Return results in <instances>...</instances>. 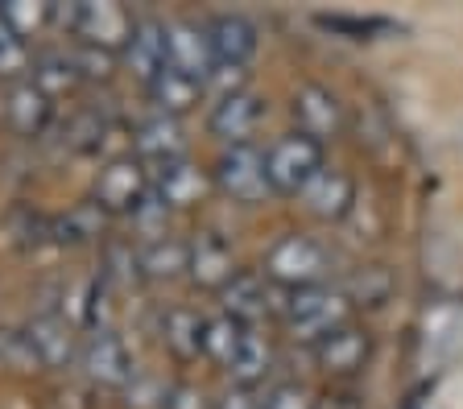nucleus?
<instances>
[{
  "mask_svg": "<svg viewBox=\"0 0 463 409\" xmlns=\"http://www.w3.org/2000/svg\"><path fill=\"white\" fill-rule=\"evenodd\" d=\"M356 306L347 302V293L339 285H310V290H294L281 298V327L307 348H318L327 335L344 331L352 322Z\"/></svg>",
  "mask_w": 463,
  "mask_h": 409,
  "instance_id": "nucleus-1",
  "label": "nucleus"
},
{
  "mask_svg": "<svg viewBox=\"0 0 463 409\" xmlns=\"http://www.w3.org/2000/svg\"><path fill=\"white\" fill-rule=\"evenodd\" d=\"M54 25H62L75 38V46L104 50V54L120 59L128 38H133L137 17L116 0H75V5H58Z\"/></svg>",
  "mask_w": 463,
  "mask_h": 409,
  "instance_id": "nucleus-2",
  "label": "nucleus"
},
{
  "mask_svg": "<svg viewBox=\"0 0 463 409\" xmlns=\"http://www.w3.org/2000/svg\"><path fill=\"white\" fill-rule=\"evenodd\" d=\"M260 273H265L281 293L310 290V285H327L331 253H327V244H318L315 236L289 232V236H281V240H273L269 248H265Z\"/></svg>",
  "mask_w": 463,
  "mask_h": 409,
  "instance_id": "nucleus-3",
  "label": "nucleus"
},
{
  "mask_svg": "<svg viewBox=\"0 0 463 409\" xmlns=\"http://www.w3.org/2000/svg\"><path fill=\"white\" fill-rule=\"evenodd\" d=\"M323 170H327L323 145L310 141V136H302V133H286L265 149V174H269L273 195H286V199L302 195Z\"/></svg>",
  "mask_w": 463,
  "mask_h": 409,
  "instance_id": "nucleus-4",
  "label": "nucleus"
},
{
  "mask_svg": "<svg viewBox=\"0 0 463 409\" xmlns=\"http://www.w3.org/2000/svg\"><path fill=\"white\" fill-rule=\"evenodd\" d=\"M154 195V170L137 162L133 153H120L104 162L91 182V203L104 215H137Z\"/></svg>",
  "mask_w": 463,
  "mask_h": 409,
  "instance_id": "nucleus-5",
  "label": "nucleus"
},
{
  "mask_svg": "<svg viewBox=\"0 0 463 409\" xmlns=\"http://www.w3.org/2000/svg\"><path fill=\"white\" fill-rule=\"evenodd\" d=\"M212 182L223 199L241 207H257L273 195L269 191V174H265V153L257 145H228L220 149L212 166Z\"/></svg>",
  "mask_w": 463,
  "mask_h": 409,
  "instance_id": "nucleus-6",
  "label": "nucleus"
},
{
  "mask_svg": "<svg viewBox=\"0 0 463 409\" xmlns=\"http://www.w3.org/2000/svg\"><path fill=\"white\" fill-rule=\"evenodd\" d=\"M79 368H83V376L96 389H116V393H125L137 376L133 351H128V343L112 327L87 331V339L79 343Z\"/></svg>",
  "mask_w": 463,
  "mask_h": 409,
  "instance_id": "nucleus-7",
  "label": "nucleus"
},
{
  "mask_svg": "<svg viewBox=\"0 0 463 409\" xmlns=\"http://www.w3.org/2000/svg\"><path fill=\"white\" fill-rule=\"evenodd\" d=\"M289 116H294V133L310 136L318 145L344 136V128H347L344 104H339V96L327 91L323 83H298L294 96H289Z\"/></svg>",
  "mask_w": 463,
  "mask_h": 409,
  "instance_id": "nucleus-8",
  "label": "nucleus"
},
{
  "mask_svg": "<svg viewBox=\"0 0 463 409\" xmlns=\"http://www.w3.org/2000/svg\"><path fill=\"white\" fill-rule=\"evenodd\" d=\"M215 298H220V314L244 322V327H257L260 319L281 314V298H286V293H281L260 269H241Z\"/></svg>",
  "mask_w": 463,
  "mask_h": 409,
  "instance_id": "nucleus-9",
  "label": "nucleus"
},
{
  "mask_svg": "<svg viewBox=\"0 0 463 409\" xmlns=\"http://www.w3.org/2000/svg\"><path fill=\"white\" fill-rule=\"evenodd\" d=\"M165 67L178 70L186 79H199L207 83L215 70V54H212V42H207V25L199 21H165Z\"/></svg>",
  "mask_w": 463,
  "mask_h": 409,
  "instance_id": "nucleus-10",
  "label": "nucleus"
},
{
  "mask_svg": "<svg viewBox=\"0 0 463 409\" xmlns=\"http://www.w3.org/2000/svg\"><path fill=\"white\" fill-rule=\"evenodd\" d=\"M260 116H265V99L252 96L249 88L244 91H232V96H220L207 112V133L215 141L228 145H252V133H257Z\"/></svg>",
  "mask_w": 463,
  "mask_h": 409,
  "instance_id": "nucleus-11",
  "label": "nucleus"
},
{
  "mask_svg": "<svg viewBox=\"0 0 463 409\" xmlns=\"http://www.w3.org/2000/svg\"><path fill=\"white\" fill-rule=\"evenodd\" d=\"M212 191H215L212 170H203L199 162H191V157L154 170V199L165 207V211H191V207L207 203Z\"/></svg>",
  "mask_w": 463,
  "mask_h": 409,
  "instance_id": "nucleus-12",
  "label": "nucleus"
},
{
  "mask_svg": "<svg viewBox=\"0 0 463 409\" xmlns=\"http://www.w3.org/2000/svg\"><path fill=\"white\" fill-rule=\"evenodd\" d=\"M186 253H191V261H186V277H191L194 290H212L220 293L223 285L236 277V253H232V244L223 240L220 232H194L191 240H186Z\"/></svg>",
  "mask_w": 463,
  "mask_h": 409,
  "instance_id": "nucleus-13",
  "label": "nucleus"
},
{
  "mask_svg": "<svg viewBox=\"0 0 463 409\" xmlns=\"http://www.w3.org/2000/svg\"><path fill=\"white\" fill-rule=\"evenodd\" d=\"M310 351H315L318 372H327L331 380H352L373 360V335H368L364 327H356V322H347L344 331L327 335V339Z\"/></svg>",
  "mask_w": 463,
  "mask_h": 409,
  "instance_id": "nucleus-14",
  "label": "nucleus"
},
{
  "mask_svg": "<svg viewBox=\"0 0 463 409\" xmlns=\"http://www.w3.org/2000/svg\"><path fill=\"white\" fill-rule=\"evenodd\" d=\"M207 42H212L215 67H249L260 50V30L244 13H215L207 21Z\"/></svg>",
  "mask_w": 463,
  "mask_h": 409,
  "instance_id": "nucleus-15",
  "label": "nucleus"
},
{
  "mask_svg": "<svg viewBox=\"0 0 463 409\" xmlns=\"http://www.w3.org/2000/svg\"><path fill=\"white\" fill-rule=\"evenodd\" d=\"M25 335L33 343V356H38L42 368H67L71 360H79V335L75 322L62 311H42L25 322Z\"/></svg>",
  "mask_w": 463,
  "mask_h": 409,
  "instance_id": "nucleus-16",
  "label": "nucleus"
},
{
  "mask_svg": "<svg viewBox=\"0 0 463 409\" xmlns=\"http://www.w3.org/2000/svg\"><path fill=\"white\" fill-rule=\"evenodd\" d=\"M133 157L137 162H145V166H170V162H183L186 157V128L183 120L174 116H162V112H154V116H145L141 125L133 128Z\"/></svg>",
  "mask_w": 463,
  "mask_h": 409,
  "instance_id": "nucleus-17",
  "label": "nucleus"
},
{
  "mask_svg": "<svg viewBox=\"0 0 463 409\" xmlns=\"http://www.w3.org/2000/svg\"><path fill=\"white\" fill-rule=\"evenodd\" d=\"M5 125L17 136H25V141H38L54 125V99L33 79H21V83L9 88V96H5Z\"/></svg>",
  "mask_w": 463,
  "mask_h": 409,
  "instance_id": "nucleus-18",
  "label": "nucleus"
},
{
  "mask_svg": "<svg viewBox=\"0 0 463 409\" xmlns=\"http://www.w3.org/2000/svg\"><path fill=\"white\" fill-rule=\"evenodd\" d=\"M298 199L315 219H323V224H344L347 215H352V207H356V178L327 166Z\"/></svg>",
  "mask_w": 463,
  "mask_h": 409,
  "instance_id": "nucleus-19",
  "label": "nucleus"
},
{
  "mask_svg": "<svg viewBox=\"0 0 463 409\" xmlns=\"http://www.w3.org/2000/svg\"><path fill=\"white\" fill-rule=\"evenodd\" d=\"M120 62H125L128 75H133L141 88H149V83H154V79L165 70V21L137 17L133 38H128Z\"/></svg>",
  "mask_w": 463,
  "mask_h": 409,
  "instance_id": "nucleus-20",
  "label": "nucleus"
},
{
  "mask_svg": "<svg viewBox=\"0 0 463 409\" xmlns=\"http://www.w3.org/2000/svg\"><path fill=\"white\" fill-rule=\"evenodd\" d=\"M223 372L232 376V385L236 389H257L260 380L273 372V343L265 331H257V327H249L241 339V348L232 351V360L223 364Z\"/></svg>",
  "mask_w": 463,
  "mask_h": 409,
  "instance_id": "nucleus-21",
  "label": "nucleus"
},
{
  "mask_svg": "<svg viewBox=\"0 0 463 409\" xmlns=\"http://www.w3.org/2000/svg\"><path fill=\"white\" fill-rule=\"evenodd\" d=\"M203 91H207V83H199V79H186V75H178V70L165 67L162 75H157L154 83L145 88V96H149L154 112L183 120L186 112H194V107L203 104Z\"/></svg>",
  "mask_w": 463,
  "mask_h": 409,
  "instance_id": "nucleus-22",
  "label": "nucleus"
},
{
  "mask_svg": "<svg viewBox=\"0 0 463 409\" xmlns=\"http://www.w3.org/2000/svg\"><path fill=\"white\" fill-rule=\"evenodd\" d=\"M203 331H207V319L191 306H170L162 314V343L178 364H191L203 356Z\"/></svg>",
  "mask_w": 463,
  "mask_h": 409,
  "instance_id": "nucleus-23",
  "label": "nucleus"
},
{
  "mask_svg": "<svg viewBox=\"0 0 463 409\" xmlns=\"http://www.w3.org/2000/svg\"><path fill=\"white\" fill-rule=\"evenodd\" d=\"M137 261H141V282L170 285L178 277H186L191 253H186V240H178V236H157V240H145L137 248Z\"/></svg>",
  "mask_w": 463,
  "mask_h": 409,
  "instance_id": "nucleus-24",
  "label": "nucleus"
},
{
  "mask_svg": "<svg viewBox=\"0 0 463 409\" xmlns=\"http://www.w3.org/2000/svg\"><path fill=\"white\" fill-rule=\"evenodd\" d=\"M29 79L46 91L50 99H58L62 91H75L83 79H79L75 54L71 50H46V54H33V67H29Z\"/></svg>",
  "mask_w": 463,
  "mask_h": 409,
  "instance_id": "nucleus-25",
  "label": "nucleus"
},
{
  "mask_svg": "<svg viewBox=\"0 0 463 409\" xmlns=\"http://www.w3.org/2000/svg\"><path fill=\"white\" fill-rule=\"evenodd\" d=\"M104 219L108 215L87 199V203L71 207L67 215L50 219V240L54 244H91V240H99V232H104Z\"/></svg>",
  "mask_w": 463,
  "mask_h": 409,
  "instance_id": "nucleus-26",
  "label": "nucleus"
},
{
  "mask_svg": "<svg viewBox=\"0 0 463 409\" xmlns=\"http://www.w3.org/2000/svg\"><path fill=\"white\" fill-rule=\"evenodd\" d=\"M0 21L21 42H29L58 21V5H46V0H0Z\"/></svg>",
  "mask_w": 463,
  "mask_h": 409,
  "instance_id": "nucleus-27",
  "label": "nucleus"
},
{
  "mask_svg": "<svg viewBox=\"0 0 463 409\" xmlns=\"http://www.w3.org/2000/svg\"><path fill=\"white\" fill-rule=\"evenodd\" d=\"M339 290L347 293L352 306H381L389 293H393V277H389L385 265H360Z\"/></svg>",
  "mask_w": 463,
  "mask_h": 409,
  "instance_id": "nucleus-28",
  "label": "nucleus"
},
{
  "mask_svg": "<svg viewBox=\"0 0 463 409\" xmlns=\"http://www.w3.org/2000/svg\"><path fill=\"white\" fill-rule=\"evenodd\" d=\"M244 331H249L244 322L228 319V314H212V319H207V331H203V356L223 368V364L232 360V351L241 348Z\"/></svg>",
  "mask_w": 463,
  "mask_h": 409,
  "instance_id": "nucleus-29",
  "label": "nucleus"
},
{
  "mask_svg": "<svg viewBox=\"0 0 463 409\" xmlns=\"http://www.w3.org/2000/svg\"><path fill=\"white\" fill-rule=\"evenodd\" d=\"M0 368H9V372H38L42 368L25 327H0Z\"/></svg>",
  "mask_w": 463,
  "mask_h": 409,
  "instance_id": "nucleus-30",
  "label": "nucleus"
},
{
  "mask_svg": "<svg viewBox=\"0 0 463 409\" xmlns=\"http://www.w3.org/2000/svg\"><path fill=\"white\" fill-rule=\"evenodd\" d=\"M29 67H33L29 42H21L17 33L0 21V79H5V83H21V79H29Z\"/></svg>",
  "mask_w": 463,
  "mask_h": 409,
  "instance_id": "nucleus-31",
  "label": "nucleus"
},
{
  "mask_svg": "<svg viewBox=\"0 0 463 409\" xmlns=\"http://www.w3.org/2000/svg\"><path fill=\"white\" fill-rule=\"evenodd\" d=\"M75 54V67H79V79H87V83H104V79L116 75V54H104V50H87V46H75L71 50Z\"/></svg>",
  "mask_w": 463,
  "mask_h": 409,
  "instance_id": "nucleus-32",
  "label": "nucleus"
},
{
  "mask_svg": "<svg viewBox=\"0 0 463 409\" xmlns=\"http://www.w3.org/2000/svg\"><path fill=\"white\" fill-rule=\"evenodd\" d=\"M265 409H315V397L307 393V385L298 380H286V385H273L265 397H260Z\"/></svg>",
  "mask_w": 463,
  "mask_h": 409,
  "instance_id": "nucleus-33",
  "label": "nucleus"
},
{
  "mask_svg": "<svg viewBox=\"0 0 463 409\" xmlns=\"http://www.w3.org/2000/svg\"><path fill=\"white\" fill-rule=\"evenodd\" d=\"M165 389H170V385H157V380H141V376H133V385L125 389L128 409H162Z\"/></svg>",
  "mask_w": 463,
  "mask_h": 409,
  "instance_id": "nucleus-34",
  "label": "nucleus"
},
{
  "mask_svg": "<svg viewBox=\"0 0 463 409\" xmlns=\"http://www.w3.org/2000/svg\"><path fill=\"white\" fill-rule=\"evenodd\" d=\"M162 409H212V401L203 397V389H194V385H170Z\"/></svg>",
  "mask_w": 463,
  "mask_h": 409,
  "instance_id": "nucleus-35",
  "label": "nucleus"
},
{
  "mask_svg": "<svg viewBox=\"0 0 463 409\" xmlns=\"http://www.w3.org/2000/svg\"><path fill=\"white\" fill-rule=\"evenodd\" d=\"M212 409H265V405H260V397L252 389H236V385H232L220 401H212Z\"/></svg>",
  "mask_w": 463,
  "mask_h": 409,
  "instance_id": "nucleus-36",
  "label": "nucleus"
},
{
  "mask_svg": "<svg viewBox=\"0 0 463 409\" xmlns=\"http://www.w3.org/2000/svg\"><path fill=\"white\" fill-rule=\"evenodd\" d=\"M315 409H364V401L352 389H327L323 397H315Z\"/></svg>",
  "mask_w": 463,
  "mask_h": 409,
  "instance_id": "nucleus-37",
  "label": "nucleus"
}]
</instances>
